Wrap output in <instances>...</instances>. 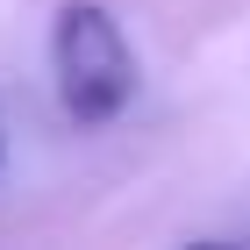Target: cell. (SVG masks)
<instances>
[{
	"instance_id": "cell-2",
	"label": "cell",
	"mask_w": 250,
	"mask_h": 250,
	"mask_svg": "<svg viewBox=\"0 0 250 250\" xmlns=\"http://www.w3.org/2000/svg\"><path fill=\"white\" fill-rule=\"evenodd\" d=\"M0 165H7V122H0Z\"/></svg>"
},
{
	"instance_id": "cell-1",
	"label": "cell",
	"mask_w": 250,
	"mask_h": 250,
	"mask_svg": "<svg viewBox=\"0 0 250 250\" xmlns=\"http://www.w3.org/2000/svg\"><path fill=\"white\" fill-rule=\"evenodd\" d=\"M50 72H58V100L79 129H107L136 100V50L100 0H64L58 7V21H50Z\"/></svg>"
}]
</instances>
